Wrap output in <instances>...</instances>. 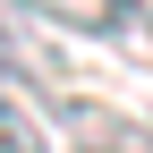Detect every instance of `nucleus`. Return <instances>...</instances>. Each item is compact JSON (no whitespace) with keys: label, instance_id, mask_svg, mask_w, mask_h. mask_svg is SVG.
Masks as SVG:
<instances>
[{"label":"nucleus","instance_id":"nucleus-1","mask_svg":"<svg viewBox=\"0 0 153 153\" xmlns=\"http://www.w3.org/2000/svg\"><path fill=\"white\" fill-rule=\"evenodd\" d=\"M0 153H51V119L26 94V76H0Z\"/></svg>","mask_w":153,"mask_h":153},{"label":"nucleus","instance_id":"nucleus-5","mask_svg":"<svg viewBox=\"0 0 153 153\" xmlns=\"http://www.w3.org/2000/svg\"><path fill=\"white\" fill-rule=\"evenodd\" d=\"M111 43H119L128 60L153 68V9H145V0H128V17H119V34H111Z\"/></svg>","mask_w":153,"mask_h":153},{"label":"nucleus","instance_id":"nucleus-2","mask_svg":"<svg viewBox=\"0 0 153 153\" xmlns=\"http://www.w3.org/2000/svg\"><path fill=\"white\" fill-rule=\"evenodd\" d=\"M17 9H34L43 26H60V34H119L128 0H17Z\"/></svg>","mask_w":153,"mask_h":153},{"label":"nucleus","instance_id":"nucleus-3","mask_svg":"<svg viewBox=\"0 0 153 153\" xmlns=\"http://www.w3.org/2000/svg\"><path fill=\"white\" fill-rule=\"evenodd\" d=\"M68 119L85 128V145H76V153H153V128H136V119H102L94 102H76Z\"/></svg>","mask_w":153,"mask_h":153},{"label":"nucleus","instance_id":"nucleus-4","mask_svg":"<svg viewBox=\"0 0 153 153\" xmlns=\"http://www.w3.org/2000/svg\"><path fill=\"white\" fill-rule=\"evenodd\" d=\"M0 76H51V51H34L9 17H0Z\"/></svg>","mask_w":153,"mask_h":153}]
</instances>
